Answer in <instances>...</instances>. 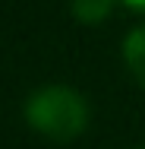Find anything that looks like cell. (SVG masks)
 I'll return each instance as SVG.
<instances>
[{
    "label": "cell",
    "instance_id": "6da1fadb",
    "mask_svg": "<svg viewBox=\"0 0 145 149\" xmlns=\"http://www.w3.org/2000/svg\"><path fill=\"white\" fill-rule=\"evenodd\" d=\"M25 118L41 136L66 143V140H76L85 130L88 105L69 86H44V89H38L29 98Z\"/></svg>",
    "mask_w": 145,
    "mask_h": 149
},
{
    "label": "cell",
    "instance_id": "7a4b0ae2",
    "mask_svg": "<svg viewBox=\"0 0 145 149\" xmlns=\"http://www.w3.org/2000/svg\"><path fill=\"white\" fill-rule=\"evenodd\" d=\"M123 57H126L129 73L145 86V26H142V29H136L129 38H126V45H123Z\"/></svg>",
    "mask_w": 145,
    "mask_h": 149
},
{
    "label": "cell",
    "instance_id": "277c9868",
    "mask_svg": "<svg viewBox=\"0 0 145 149\" xmlns=\"http://www.w3.org/2000/svg\"><path fill=\"white\" fill-rule=\"evenodd\" d=\"M126 6H133V10H139V13H145V0H123Z\"/></svg>",
    "mask_w": 145,
    "mask_h": 149
},
{
    "label": "cell",
    "instance_id": "3957f363",
    "mask_svg": "<svg viewBox=\"0 0 145 149\" xmlns=\"http://www.w3.org/2000/svg\"><path fill=\"white\" fill-rule=\"evenodd\" d=\"M114 0H73V16L82 22H101L111 13Z\"/></svg>",
    "mask_w": 145,
    "mask_h": 149
}]
</instances>
